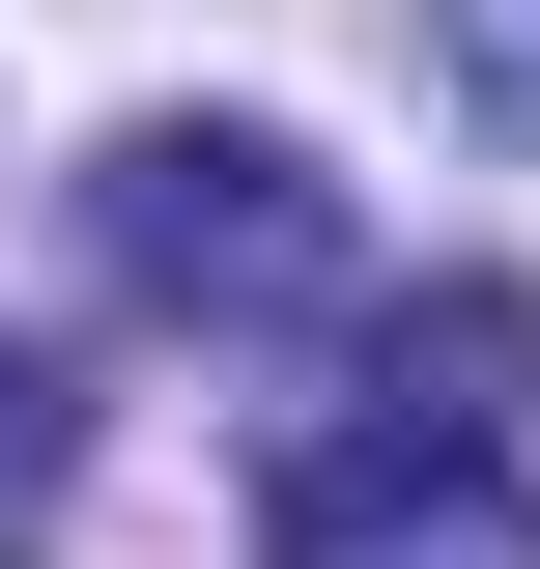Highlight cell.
Returning a JSON list of instances; mask_svg holds the SVG:
<instances>
[{
	"mask_svg": "<svg viewBox=\"0 0 540 569\" xmlns=\"http://www.w3.org/2000/svg\"><path fill=\"white\" fill-rule=\"evenodd\" d=\"M86 257H114L142 313L257 342V313H313V284H341V171H313L284 114H142L114 171H86Z\"/></svg>",
	"mask_w": 540,
	"mask_h": 569,
	"instance_id": "1",
	"label": "cell"
},
{
	"mask_svg": "<svg viewBox=\"0 0 540 569\" xmlns=\"http://www.w3.org/2000/svg\"><path fill=\"white\" fill-rule=\"evenodd\" d=\"M257 569H540V485L456 456V427H341V456H284Z\"/></svg>",
	"mask_w": 540,
	"mask_h": 569,
	"instance_id": "2",
	"label": "cell"
},
{
	"mask_svg": "<svg viewBox=\"0 0 540 569\" xmlns=\"http://www.w3.org/2000/svg\"><path fill=\"white\" fill-rule=\"evenodd\" d=\"M512 399H540V284H427V313H370V427L512 456Z\"/></svg>",
	"mask_w": 540,
	"mask_h": 569,
	"instance_id": "3",
	"label": "cell"
},
{
	"mask_svg": "<svg viewBox=\"0 0 540 569\" xmlns=\"http://www.w3.org/2000/svg\"><path fill=\"white\" fill-rule=\"evenodd\" d=\"M58 485H86V399H58V370H29V342H0V569L58 541Z\"/></svg>",
	"mask_w": 540,
	"mask_h": 569,
	"instance_id": "4",
	"label": "cell"
},
{
	"mask_svg": "<svg viewBox=\"0 0 540 569\" xmlns=\"http://www.w3.org/2000/svg\"><path fill=\"white\" fill-rule=\"evenodd\" d=\"M427 86H456L483 142H540V0H427Z\"/></svg>",
	"mask_w": 540,
	"mask_h": 569,
	"instance_id": "5",
	"label": "cell"
}]
</instances>
